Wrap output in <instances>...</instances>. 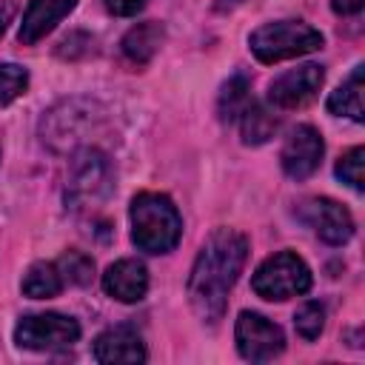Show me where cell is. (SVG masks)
Masks as SVG:
<instances>
[{
  "label": "cell",
  "instance_id": "6da1fadb",
  "mask_svg": "<svg viewBox=\"0 0 365 365\" xmlns=\"http://www.w3.org/2000/svg\"><path fill=\"white\" fill-rule=\"evenodd\" d=\"M248 240L240 231L217 228L200 248L188 274V302L202 322H217L225 314L228 294L245 265Z\"/></svg>",
  "mask_w": 365,
  "mask_h": 365
},
{
  "label": "cell",
  "instance_id": "7a4b0ae2",
  "mask_svg": "<svg viewBox=\"0 0 365 365\" xmlns=\"http://www.w3.org/2000/svg\"><path fill=\"white\" fill-rule=\"evenodd\" d=\"M131 240L145 254H168L182 237L177 205L157 191H143L131 200Z\"/></svg>",
  "mask_w": 365,
  "mask_h": 365
},
{
  "label": "cell",
  "instance_id": "3957f363",
  "mask_svg": "<svg viewBox=\"0 0 365 365\" xmlns=\"http://www.w3.org/2000/svg\"><path fill=\"white\" fill-rule=\"evenodd\" d=\"M322 34L302 20H277L251 31L248 46L259 63H279L322 48Z\"/></svg>",
  "mask_w": 365,
  "mask_h": 365
},
{
  "label": "cell",
  "instance_id": "277c9868",
  "mask_svg": "<svg viewBox=\"0 0 365 365\" xmlns=\"http://www.w3.org/2000/svg\"><path fill=\"white\" fill-rule=\"evenodd\" d=\"M251 288L257 297L268 302H282L299 297L311 288V268L294 251H279L268 257L251 277Z\"/></svg>",
  "mask_w": 365,
  "mask_h": 365
},
{
  "label": "cell",
  "instance_id": "5b68a950",
  "mask_svg": "<svg viewBox=\"0 0 365 365\" xmlns=\"http://www.w3.org/2000/svg\"><path fill=\"white\" fill-rule=\"evenodd\" d=\"M77 339L80 325L66 314H29L14 328V342L26 351H63Z\"/></svg>",
  "mask_w": 365,
  "mask_h": 365
},
{
  "label": "cell",
  "instance_id": "8992f818",
  "mask_svg": "<svg viewBox=\"0 0 365 365\" xmlns=\"http://www.w3.org/2000/svg\"><path fill=\"white\" fill-rule=\"evenodd\" d=\"M111 191V165L106 154L86 148L74 157L68 174V200L74 208H86L100 202Z\"/></svg>",
  "mask_w": 365,
  "mask_h": 365
},
{
  "label": "cell",
  "instance_id": "52a82bcc",
  "mask_svg": "<svg viewBox=\"0 0 365 365\" xmlns=\"http://www.w3.org/2000/svg\"><path fill=\"white\" fill-rule=\"evenodd\" d=\"M297 217L314 228V234L328 242V245H342L354 237V217L351 211L331 200V197H314V200H305L299 208H297Z\"/></svg>",
  "mask_w": 365,
  "mask_h": 365
},
{
  "label": "cell",
  "instance_id": "ba28073f",
  "mask_svg": "<svg viewBox=\"0 0 365 365\" xmlns=\"http://www.w3.org/2000/svg\"><path fill=\"white\" fill-rule=\"evenodd\" d=\"M234 334H237V351L251 362H268V359L279 356L285 348L282 328L254 311H242L237 317Z\"/></svg>",
  "mask_w": 365,
  "mask_h": 365
},
{
  "label": "cell",
  "instance_id": "9c48e42d",
  "mask_svg": "<svg viewBox=\"0 0 365 365\" xmlns=\"http://www.w3.org/2000/svg\"><path fill=\"white\" fill-rule=\"evenodd\" d=\"M322 137L314 125H297L285 143H282V151H279V163H282V171L291 177V180H305L311 177L319 163H322Z\"/></svg>",
  "mask_w": 365,
  "mask_h": 365
},
{
  "label": "cell",
  "instance_id": "30bf717a",
  "mask_svg": "<svg viewBox=\"0 0 365 365\" xmlns=\"http://www.w3.org/2000/svg\"><path fill=\"white\" fill-rule=\"evenodd\" d=\"M325 80V68L317 66V63H305V66H297L285 74H279L271 88H268V100L277 106V108H299L305 103H311L319 91Z\"/></svg>",
  "mask_w": 365,
  "mask_h": 365
},
{
  "label": "cell",
  "instance_id": "8fae6325",
  "mask_svg": "<svg viewBox=\"0 0 365 365\" xmlns=\"http://www.w3.org/2000/svg\"><path fill=\"white\" fill-rule=\"evenodd\" d=\"M103 291L120 302H140L148 291V271L140 259H117L103 274Z\"/></svg>",
  "mask_w": 365,
  "mask_h": 365
},
{
  "label": "cell",
  "instance_id": "7c38bea8",
  "mask_svg": "<svg viewBox=\"0 0 365 365\" xmlns=\"http://www.w3.org/2000/svg\"><path fill=\"white\" fill-rule=\"evenodd\" d=\"M74 6H77V0H31L26 14H23L20 31H17L20 43L31 46V43L43 40Z\"/></svg>",
  "mask_w": 365,
  "mask_h": 365
},
{
  "label": "cell",
  "instance_id": "4fadbf2b",
  "mask_svg": "<svg viewBox=\"0 0 365 365\" xmlns=\"http://www.w3.org/2000/svg\"><path fill=\"white\" fill-rule=\"evenodd\" d=\"M94 359L97 362H143L145 359V345L134 328H108L94 339Z\"/></svg>",
  "mask_w": 365,
  "mask_h": 365
},
{
  "label": "cell",
  "instance_id": "5bb4252c",
  "mask_svg": "<svg viewBox=\"0 0 365 365\" xmlns=\"http://www.w3.org/2000/svg\"><path fill=\"white\" fill-rule=\"evenodd\" d=\"M328 111L331 114H339V117L345 114V117L362 123V117H365V103H362V66H356L351 71V77L336 91H331Z\"/></svg>",
  "mask_w": 365,
  "mask_h": 365
},
{
  "label": "cell",
  "instance_id": "9a60e30c",
  "mask_svg": "<svg viewBox=\"0 0 365 365\" xmlns=\"http://www.w3.org/2000/svg\"><path fill=\"white\" fill-rule=\"evenodd\" d=\"M163 43V26L148 20V23H137L125 37H123V54L134 63H148L157 48Z\"/></svg>",
  "mask_w": 365,
  "mask_h": 365
},
{
  "label": "cell",
  "instance_id": "2e32d148",
  "mask_svg": "<svg viewBox=\"0 0 365 365\" xmlns=\"http://www.w3.org/2000/svg\"><path fill=\"white\" fill-rule=\"evenodd\" d=\"M63 277L57 262H34L23 277V294L31 299H48L63 291Z\"/></svg>",
  "mask_w": 365,
  "mask_h": 365
},
{
  "label": "cell",
  "instance_id": "e0dca14e",
  "mask_svg": "<svg viewBox=\"0 0 365 365\" xmlns=\"http://www.w3.org/2000/svg\"><path fill=\"white\" fill-rule=\"evenodd\" d=\"M279 120L274 117V111H268L265 106L259 103H248L245 111L240 114V128H242V143L248 145H259L265 140L274 137Z\"/></svg>",
  "mask_w": 365,
  "mask_h": 365
},
{
  "label": "cell",
  "instance_id": "ac0fdd59",
  "mask_svg": "<svg viewBox=\"0 0 365 365\" xmlns=\"http://www.w3.org/2000/svg\"><path fill=\"white\" fill-rule=\"evenodd\" d=\"M248 80L245 77H231L225 86H222V94H220V117L222 120H234L245 111V106L251 103V94H248Z\"/></svg>",
  "mask_w": 365,
  "mask_h": 365
},
{
  "label": "cell",
  "instance_id": "d6986e66",
  "mask_svg": "<svg viewBox=\"0 0 365 365\" xmlns=\"http://www.w3.org/2000/svg\"><path fill=\"white\" fill-rule=\"evenodd\" d=\"M57 268H60V277L63 282H71V285H88L91 277H94V259L86 257L83 251H68L57 259Z\"/></svg>",
  "mask_w": 365,
  "mask_h": 365
},
{
  "label": "cell",
  "instance_id": "ffe728a7",
  "mask_svg": "<svg viewBox=\"0 0 365 365\" xmlns=\"http://www.w3.org/2000/svg\"><path fill=\"white\" fill-rule=\"evenodd\" d=\"M336 177L342 182H348L354 191H362L365 188V148L362 145H356V148H351L348 154L339 157Z\"/></svg>",
  "mask_w": 365,
  "mask_h": 365
},
{
  "label": "cell",
  "instance_id": "44dd1931",
  "mask_svg": "<svg viewBox=\"0 0 365 365\" xmlns=\"http://www.w3.org/2000/svg\"><path fill=\"white\" fill-rule=\"evenodd\" d=\"M29 86V71L14 63H0V106L17 100Z\"/></svg>",
  "mask_w": 365,
  "mask_h": 365
},
{
  "label": "cell",
  "instance_id": "7402d4cb",
  "mask_svg": "<svg viewBox=\"0 0 365 365\" xmlns=\"http://www.w3.org/2000/svg\"><path fill=\"white\" fill-rule=\"evenodd\" d=\"M294 328L302 339H317L325 328V308L319 302H305L294 317Z\"/></svg>",
  "mask_w": 365,
  "mask_h": 365
},
{
  "label": "cell",
  "instance_id": "603a6c76",
  "mask_svg": "<svg viewBox=\"0 0 365 365\" xmlns=\"http://www.w3.org/2000/svg\"><path fill=\"white\" fill-rule=\"evenodd\" d=\"M106 6H108V11H114L120 17H131L145 6V0H106Z\"/></svg>",
  "mask_w": 365,
  "mask_h": 365
},
{
  "label": "cell",
  "instance_id": "cb8c5ba5",
  "mask_svg": "<svg viewBox=\"0 0 365 365\" xmlns=\"http://www.w3.org/2000/svg\"><path fill=\"white\" fill-rule=\"evenodd\" d=\"M331 6L336 14H356L365 6V0H331Z\"/></svg>",
  "mask_w": 365,
  "mask_h": 365
},
{
  "label": "cell",
  "instance_id": "d4e9b609",
  "mask_svg": "<svg viewBox=\"0 0 365 365\" xmlns=\"http://www.w3.org/2000/svg\"><path fill=\"white\" fill-rule=\"evenodd\" d=\"M11 20V3L9 0H0V34L6 31V23Z\"/></svg>",
  "mask_w": 365,
  "mask_h": 365
}]
</instances>
